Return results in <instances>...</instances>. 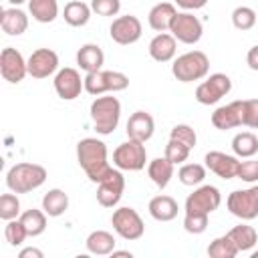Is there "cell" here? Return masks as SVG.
Returning a JSON list of instances; mask_svg holds the SVG:
<instances>
[{
	"mask_svg": "<svg viewBox=\"0 0 258 258\" xmlns=\"http://www.w3.org/2000/svg\"><path fill=\"white\" fill-rule=\"evenodd\" d=\"M77 159L87 177L95 183L103 181L113 169L107 161V145L95 137H85L77 143Z\"/></svg>",
	"mask_w": 258,
	"mask_h": 258,
	"instance_id": "1",
	"label": "cell"
},
{
	"mask_svg": "<svg viewBox=\"0 0 258 258\" xmlns=\"http://www.w3.org/2000/svg\"><path fill=\"white\" fill-rule=\"evenodd\" d=\"M46 181V169L38 163H16L6 173V185L14 194H28Z\"/></svg>",
	"mask_w": 258,
	"mask_h": 258,
	"instance_id": "2",
	"label": "cell"
},
{
	"mask_svg": "<svg viewBox=\"0 0 258 258\" xmlns=\"http://www.w3.org/2000/svg\"><path fill=\"white\" fill-rule=\"evenodd\" d=\"M91 121L99 135H111L121 119V103L117 97H97L91 103Z\"/></svg>",
	"mask_w": 258,
	"mask_h": 258,
	"instance_id": "3",
	"label": "cell"
},
{
	"mask_svg": "<svg viewBox=\"0 0 258 258\" xmlns=\"http://www.w3.org/2000/svg\"><path fill=\"white\" fill-rule=\"evenodd\" d=\"M208 71H210V58L202 50H189V52L177 56L171 64L173 77L181 83L200 81L208 75Z\"/></svg>",
	"mask_w": 258,
	"mask_h": 258,
	"instance_id": "4",
	"label": "cell"
},
{
	"mask_svg": "<svg viewBox=\"0 0 258 258\" xmlns=\"http://www.w3.org/2000/svg\"><path fill=\"white\" fill-rule=\"evenodd\" d=\"M129 87V77L119 71H95L87 73L85 77V91L93 97H99L103 93H119Z\"/></svg>",
	"mask_w": 258,
	"mask_h": 258,
	"instance_id": "5",
	"label": "cell"
},
{
	"mask_svg": "<svg viewBox=\"0 0 258 258\" xmlns=\"http://www.w3.org/2000/svg\"><path fill=\"white\" fill-rule=\"evenodd\" d=\"M145 161H147L145 145L143 141L137 139H129L117 145V149L113 151V165L123 171H139L145 167Z\"/></svg>",
	"mask_w": 258,
	"mask_h": 258,
	"instance_id": "6",
	"label": "cell"
},
{
	"mask_svg": "<svg viewBox=\"0 0 258 258\" xmlns=\"http://www.w3.org/2000/svg\"><path fill=\"white\" fill-rule=\"evenodd\" d=\"M111 224H113V230L123 240H139L145 232V224H143L141 216L129 206L117 208L111 216Z\"/></svg>",
	"mask_w": 258,
	"mask_h": 258,
	"instance_id": "7",
	"label": "cell"
},
{
	"mask_svg": "<svg viewBox=\"0 0 258 258\" xmlns=\"http://www.w3.org/2000/svg\"><path fill=\"white\" fill-rule=\"evenodd\" d=\"M228 210L240 220H254L258 216V185L248 189H236L226 200Z\"/></svg>",
	"mask_w": 258,
	"mask_h": 258,
	"instance_id": "8",
	"label": "cell"
},
{
	"mask_svg": "<svg viewBox=\"0 0 258 258\" xmlns=\"http://www.w3.org/2000/svg\"><path fill=\"white\" fill-rule=\"evenodd\" d=\"M232 91V81L224 73H214L210 75L204 83L198 85L196 89V101L202 105H214L222 97H226Z\"/></svg>",
	"mask_w": 258,
	"mask_h": 258,
	"instance_id": "9",
	"label": "cell"
},
{
	"mask_svg": "<svg viewBox=\"0 0 258 258\" xmlns=\"http://www.w3.org/2000/svg\"><path fill=\"white\" fill-rule=\"evenodd\" d=\"M222 204V194L216 185H200L185 200V214H212Z\"/></svg>",
	"mask_w": 258,
	"mask_h": 258,
	"instance_id": "10",
	"label": "cell"
},
{
	"mask_svg": "<svg viewBox=\"0 0 258 258\" xmlns=\"http://www.w3.org/2000/svg\"><path fill=\"white\" fill-rule=\"evenodd\" d=\"M169 32L173 34L175 40H179L183 44H196L204 34V26L198 16H194L189 12H177V16L171 22Z\"/></svg>",
	"mask_w": 258,
	"mask_h": 258,
	"instance_id": "11",
	"label": "cell"
},
{
	"mask_svg": "<svg viewBox=\"0 0 258 258\" xmlns=\"http://www.w3.org/2000/svg\"><path fill=\"white\" fill-rule=\"evenodd\" d=\"M141 32H143V26H141V20L133 14H125V16H117L111 26H109V34L113 38V42L117 44H133L141 38Z\"/></svg>",
	"mask_w": 258,
	"mask_h": 258,
	"instance_id": "12",
	"label": "cell"
},
{
	"mask_svg": "<svg viewBox=\"0 0 258 258\" xmlns=\"http://www.w3.org/2000/svg\"><path fill=\"white\" fill-rule=\"evenodd\" d=\"M123 189H125L123 173L119 169H111L109 175L97 183V202L103 208H115L123 198Z\"/></svg>",
	"mask_w": 258,
	"mask_h": 258,
	"instance_id": "13",
	"label": "cell"
},
{
	"mask_svg": "<svg viewBox=\"0 0 258 258\" xmlns=\"http://www.w3.org/2000/svg\"><path fill=\"white\" fill-rule=\"evenodd\" d=\"M0 73H2L4 81L12 83V85L20 83L28 75V64H26L24 56L20 54V50L6 46L0 52Z\"/></svg>",
	"mask_w": 258,
	"mask_h": 258,
	"instance_id": "14",
	"label": "cell"
},
{
	"mask_svg": "<svg viewBox=\"0 0 258 258\" xmlns=\"http://www.w3.org/2000/svg\"><path fill=\"white\" fill-rule=\"evenodd\" d=\"M85 89V79H81L77 69L64 67L54 75V91L62 101H73Z\"/></svg>",
	"mask_w": 258,
	"mask_h": 258,
	"instance_id": "15",
	"label": "cell"
},
{
	"mask_svg": "<svg viewBox=\"0 0 258 258\" xmlns=\"http://www.w3.org/2000/svg\"><path fill=\"white\" fill-rule=\"evenodd\" d=\"M28 75L34 79H46L58 69V54L52 48H36L28 60Z\"/></svg>",
	"mask_w": 258,
	"mask_h": 258,
	"instance_id": "16",
	"label": "cell"
},
{
	"mask_svg": "<svg viewBox=\"0 0 258 258\" xmlns=\"http://www.w3.org/2000/svg\"><path fill=\"white\" fill-rule=\"evenodd\" d=\"M204 161H206V167L222 179H232V177L238 175L240 161H238L236 155H228V153H222V151H208Z\"/></svg>",
	"mask_w": 258,
	"mask_h": 258,
	"instance_id": "17",
	"label": "cell"
},
{
	"mask_svg": "<svg viewBox=\"0 0 258 258\" xmlns=\"http://www.w3.org/2000/svg\"><path fill=\"white\" fill-rule=\"evenodd\" d=\"M212 125L220 131L242 127V101H232L212 113Z\"/></svg>",
	"mask_w": 258,
	"mask_h": 258,
	"instance_id": "18",
	"label": "cell"
},
{
	"mask_svg": "<svg viewBox=\"0 0 258 258\" xmlns=\"http://www.w3.org/2000/svg\"><path fill=\"white\" fill-rule=\"evenodd\" d=\"M153 131H155V123H153V117L145 111H135L129 121H127V135L129 139H137V141H149L153 137Z\"/></svg>",
	"mask_w": 258,
	"mask_h": 258,
	"instance_id": "19",
	"label": "cell"
},
{
	"mask_svg": "<svg viewBox=\"0 0 258 258\" xmlns=\"http://www.w3.org/2000/svg\"><path fill=\"white\" fill-rule=\"evenodd\" d=\"M175 50H177V42H175L173 34H169V32H159L149 42V56L157 62L171 60L175 56Z\"/></svg>",
	"mask_w": 258,
	"mask_h": 258,
	"instance_id": "20",
	"label": "cell"
},
{
	"mask_svg": "<svg viewBox=\"0 0 258 258\" xmlns=\"http://www.w3.org/2000/svg\"><path fill=\"white\" fill-rule=\"evenodd\" d=\"M103 62H105V54H103V50H101L99 44L87 42V44H83V46L77 50V64H79L85 73L101 71V69H103Z\"/></svg>",
	"mask_w": 258,
	"mask_h": 258,
	"instance_id": "21",
	"label": "cell"
},
{
	"mask_svg": "<svg viewBox=\"0 0 258 258\" xmlns=\"http://www.w3.org/2000/svg\"><path fill=\"white\" fill-rule=\"evenodd\" d=\"M175 16H177V10H175L173 4H169V2H159V4H155V6L149 10L147 20H149V26H151L153 30L165 32V30L171 28V22H173Z\"/></svg>",
	"mask_w": 258,
	"mask_h": 258,
	"instance_id": "22",
	"label": "cell"
},
{
	"mask_svg": "<svg viewBox=\"0 0 258 258\" xmlns=\"http://www.w3.org/2000/svg\"><path fill=\"white\" fill-rule=\"evenodd\" d=\"M0 26L6 34L10 36H18L22 32H26L28 28V16L26 12H22L20 8H4L0 14Z\"/></svg>",
	"mask_w": 258,
	"mask_h": 258,
	"instance_id": "23",
	"label": "cell"
},
{
	"mask_svg": "<svg viewBox=\"0 0 258 258\" xmlns=\"http://www.w3.org/2000/svg\"><path fill=\"white\" fill-rule=\"evenodd\" d=\"M147 210H149L153 220H157V222H171L177 216L179 208H177V202L171 196H155V198H151Z\"/></svg>",
	"mask_w": 258,
	"mask_h": 258,
	"instance_id": "24",
	"label": "cell"
},
{
	"mask_svg": "<svg viewBox=\"0 0 258 258\" xmlns=\"http://www.w3.org/2000/svg\"><path fill=\"white\" fill-rule=\"evenodd\" d=\"M115 236L107 230H95L87 236L85 240V246L91 254H97V256H107V254H113L115 250Z\"/></svg>",
	"mask_w": 258,
	"mask_h": 258,
	"instance_id": "25",
	"label": "cell"
},
{
	"mask_svg": "<svg viewBox=\"0 0 258 258\" xmlns=\"http://www.w3.org/2000/svg\"><path fill=\"white\" fill-rule=\"evenodd\" d=\"M147 175L151 177V181L159 187V189H163V187H167V183L171 181V177H173V163L163 155V157H155L153 161H149V165H147Z\"/></svg>",
	"mask_w": 258,
	"mask_h": 258,
	"instance_id": "26",
	"label": "cell"
},
{
	"mask_svg": "<svg viewBox=\"0 0 258 258\" xmlns=\"http://www.w3.org/2000/svg\"><path fill=\"white\" fill-rule=\"evenodd\" d=\"M42 210L46 212V216L50 218H58L62 216L67 210H69V196L54 187V189H48L44 196H42Z\"/></svg>",
	"mask_w": 258,
	"mask_h": 258,
	"instance_id": "27",
	"label": "cell"
},
{
	"mask_svg": "<svg viewBox=\"0 0 258 258\" xmlns=\"http://www.w3.org/2000/svg\"><path fill=\"white\" fill-rule=\"evenodd\" d=\"M228 236H230L232 242L236 244L238 252H248V250H252V248L258 244V232H256L252 226H248V224L234 226V228L228 232Z\"/></svg>",
	"mask_w": 258,
	"mask_h": 258,
	"instance_id": "28",
	"label": "cell"
},
{
	"mask_svg": "<svg viewBox=\"0 0 258 258\" xmlns=\"http://www.w3.org/2000/svg\"><path fill=\"white\" fill-rule=\"evenodd\" d=\"M91 6L81 2V0H71L69 4H64V10H62V18L67 24L71 26H85L91 18Z\"/></svg>",
	"mask_w": 258,
	"mask_h": 258,
	"instance_id": "29",
	"label": "cell"
},
{
	"mask_svg": "<svg viewBox=\"0 0 258 258\" xmlns=\"http://www.w3.org/2000/svg\"><path fill=\"white\" fill-rule=\"evenodd\" d=\"M28 10L36 22L48 24L58 16V2L56 0H28Z\"/></svg>",
	"mask_w": 258,
	"mask_h": 258,
	"instance_id": "30",
	"label": "cell"
},
{
	"mask_svg": "<svg viewBox=\"0 0 258 258\" xmlns=\"http://www.w3.org/2000/svg\"><path fill=\"white\" fill-rule=\"evenodd\" d=\"M20 222L24 224V228H26V232H28L30 238L40 236L46 230V212L44 210L30 208V210H26V212L20 214Z\"/></svg>",
	"mask_w": 258,
	"mask_h": 258,
	"instance_id": "31",
	"label": "cell"
},
{
	"mask_svg": "<svg viewBox=\"0 0 258 258\" xmlns=\"http://www.w3.org/2000/svg\"><path fill=\"white\" fill-rule=\"evenodd\" d=\"M232 151L236 157H252L258 153V137L250 131L236 133L232 139Z\"/></svg>",
	"mask_w": 258,
	"mask_h": 258,
	"instance_id": "32",
	"label": "cell"
},
{
	"mask_svg": "<svg viewBox=\"0 0 258 258\" xmlns=\"http://www.w3.org/2000/svg\"><path fill=\"white\" fill-rule=\"evenodd\" d=\"M236 254H238V248H236V244L232 242V238L228 234L214 238L208 246V256L210 258H234Z\"/></svg>",
	"mask_w": 258,
	"mask_h": 258,
	"instance_id": "33",
	"label": "cell"
},
{
	"mask_svg": "<svg viewBox=\"0 0 258 258\" xmlns=\"http://www.w3.org/2000/svg\"><path fill=\"white\" fill-rule=\"evenodd\" d=\"M204 177H206V167L200 163H185L177 171V179L183 185H198L204 181Z\"/></svg>",
	"mask_w": 258,
	"mask_h": 258,
	"instance_id": "34",
	"label": "cell"
},
{
	"mask_svg": "<svg viewBox=\"0 0 258 258\" xmlns=\"http://www.w3.org/2000/svg\"><path fill=\"white\" fill-rule=\"evenodd\" d=\"M258 22V14L250 6H238L232 12V24L238 30H250Z\"/></svg>",
	"mask_w": 258,
	"mask_h": 258,
	"instance_id": "35",
	"label": "cell"
},
{
	"mask_svg": "<svg viewBox=\"0 0 258 258\" xmlns=\"http://www.w3.org/2000/svg\"><path fill=\"white\" fill-rule=\"evenodd\" d=\"M4 236H6V242L10 246H20L26 238H28V232L24 228V224L18 220H8L6 226H4Z\"/></svg>",
	"mask_w": 258,
	"mask_h": 258,
	"instance_id": "36",
	"label": "cell"
},
{
	"mask_svg": "<svg viewBox=\"0 0 258 258\" xmlns=\"http://www.w3.org/2000/svg\"><path fill=\"white\" fill-rule=\"evenodd\" d=\"M20 216V202L18 198L12 194H2L0 196V218L2 220H16Z\"/></svg>",
	"mask_w": 258,
	"mask_h": 258,
	"instance_id": "37",
	"label": "cell"
},
{
	"mask_svg": "<svg viewBox=\"0 0 258 258\" xmlns=\"http://www.w3.org/2000/svg\"><path fill=\"white\" fill-rule=\"evenodd\" d=\"M189 151H191V149H189L185 143H181V141H177V139H171V137H169V141H167V145H165V157H167L173 165L183 163V161L187 159Z\"/></svg>",
	"mask_w": 258,
	"mask_h": 258,
	"instance_id": "38",
	"label": "cell"
},
{
	"mask_svg": "<svg viewBox=\"0 0 258 258\" xmlns=\"http://www.w3.org/2000/svg\"><path fill=\"white\" fill-rule=\"evenodd\" d=\"M242 125L250 129H258V99L242 101Z\"/></svg>",
	"mask_w": 258,
	"mask_h": 258,
	"instance_id": "39",
	"label": "cell"
},
{
	"mask_svg": "<svg viewBox=\"0 0 258 258\" xmlns=\"http://www.w3.org/2000/svg\"><path fill=\"white\" fill-rule=\"evenodd\" d=\"M169 137H171V139H177V141H181V143H185L189 149H194V147H196V141H198L194 127H189V125H185V123L175 125V127L171 129Z\"/></svg>",
	"mask_w": 258,
	"mask_h": 258,
	"instance_id": "40",
	"label": "cell"
},
{
	"mask_svg": "<svg viewBox=\"0 0 258 258\" xmlns=\"http://www.w3.org/2000/svg\"><path fill=\"white\" fill-rule=\"evenodd\" d=\"M183 228L189 234H202L208 228V214H185Z\"/></svg>",
	"mask_w": 258,
	"mask_h": 258,
	"instance_id": "41",
	"label": "cell"
},
{
	"mask_svg": "<svg viewBox=\"0 0 258 258\" xmlns=\"http://www.w3.org/2000/svg\"><path fill=\"white\" fill-rule=\"evenodd\" d=\"M91 10L99 16H115L121 10L119 0H91Z\"/></svg>",
	"mask_w": 258,
	"mask_h": 258,
	"instance_id": "42",
	"label": "cell"
},
{
	"mask_svg": "<svg viewBox=\"0 0 258 258\" xmlns=\"http://www.w3.org/2000/svg\"><path fill=\"white\" fill-rule=\"evenodd\" d=\"M236 177H240L246 183L258 181V161H254V159L240 161V167H238V175Z\"/></svg>",
	"mask_w": 258,
	"mask_h": 258,
	"instance_id": "43",
	"label": "cell"
},
{
	"mask_svg": "<svg viewBox=\"0 0 258 258\" xmlns=\"http://www.w3.org/2000/svg\"><path fill=\"white\" fill-rule=\"evenodd\" d=\"M208 0H175V4L183 10H198V8H204Z\"/></svg>",
	"mask_w": 258,
	"mask_h": 258,
	"instance_id": "44",
	"label": "cell"
},
{
	"mask_svg": "<svg viewBox=\"0 0 258 258\" xmlns=\"http://www.w3.org/2000/svg\"><path fill=\"white\" fill-rule=\"evenodd\" d=\"M246 62H248V67H250L252 71H258V44L252 46V48L248 50V54H246Z\"/></svg>",
	"mask_w": 258,
	"mask_h": 258,
	"instance_id": "45",
	"label": "cell"
},
{
	"mask_svg": "<svg viewBox=\"0 0 258 258\" xmlns=\"http://www.w3.org/2000/svg\"><path fill=\"white\" fill-rule=\"evenodd\" d=\"M42 256L44 254L38 248H24V250L18 252V258H42Z\"/></svg>",
	"mask_w": 258,
	"mask_h": 258,
	"instance_id": "46",
	"label": "cell"
},
{
	"mask_svg": "<svg viewBox=\"0 0 258 258\" xmlns=\"http://www.w3.org/2000/svg\"><path fill=\"white\" fill-rule=\"evenodd\" d=\"M115 256H127V258H131L133 254L127 252V250H113V258H115Z\"/></svg>",
	"mask_w": 258,
	"mask_h": 258,
	"instance_id": "47",
	"label": "cell"
},
{
	"mask_svg": "<svg viewBox=\"0 0 258 258\" xmlns=\"http://www.w3.org/2000/svg\"><path fill=\"white\" fill-rule=\"evenodd\" d=\"M8 2H10V4H14V6H20V4H22V2H26V0H8Z\"/></svg>",
	"mask_w": 258,
	"mask_h": 258,
	"instance_id": "48",
	"label": "cell"
},
{
	"mask_svg": "<svg viewBox=\"0 0 258 258\" xmlns=\"http://www.w3.org/2000/svg\"><path fill=\"white\" fill-rule=\"evenodd\" d=\"M252 258H258V250H254V252H252Z\"/></svg>",
	"mask_w": 258,
	"mask_h": 258,
	"instance_id": "49",
	"label": "cell"
}]
</instances>
